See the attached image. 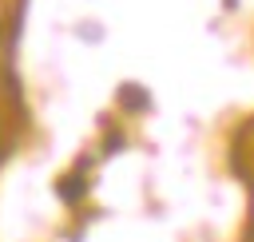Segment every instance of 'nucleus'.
I'll use <instances>...</instances> for the list:
<instances>
[{
  "label": "nucleus",
  "mask_w": 254,
  "mask_h": 242,
  "mask_svg": "<svg viewBox=\"0 0 254 242\" xmlns=\"http://www.w3.org/2000/svg\"><path fill=\"white\" fill-rule=\"evenodd\" d=\"M0 159H4V139H0Z\"/></svg>",
  "instance_id": "obj_2"
},
{
  "label": "nucleus",
  "mask_w": 254,
  "mask_h": 242,
  "mask_svg": "<svg viewBox=\"0 0 254 242\" xmlns=\"http://www.w3.org/2000/svg\"><path fill=\"white\" fill-rule=\"evenodd\" d=\"M60 198H64V202H79V198H83V175H79V171H75L71 179H60Z\"/></svg>",
  "instance_id": "obj_1"
}]
</instances>
